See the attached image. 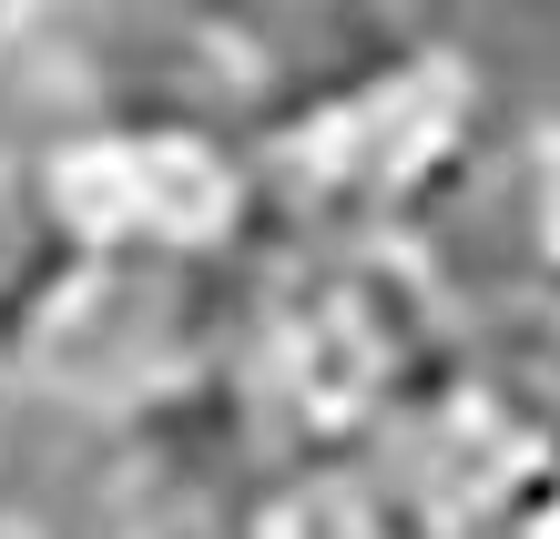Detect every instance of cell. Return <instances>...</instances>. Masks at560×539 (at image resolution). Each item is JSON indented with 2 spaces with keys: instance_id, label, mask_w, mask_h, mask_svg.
Segmentation results:
<instances>
[{
  "instance_id": "4",
  "label": "cell",
  "mask_w": 560,
  "mask_h": 539,
  "mask_svg": "<svg viewBox=\"0 0 560 539\" xmlns=\"http://www.w3.org/2000/svg\"><path fill=\"white\" fill-rule=\"evenodd\" d=\"M214 539H428L377 468H245L224 489Z\"/></svg>"
},
{
  "instance_id": "3",
  "label": "cell",
  "mask_w": 560,
  "mask_h": 539,
  "mask_svg": "<svg viewBox=\"0 0 560 539\" xmlns=\"http://www.w3.org/2000/svg\"><path fill=\"white\" fill-rule=\"evenodd\" d=\"M458 224L489 234V295L500 306H560V113H510L489 184Z\"/></svg>"
},
{
  "instance_id": "2",
  "label": "cell",
  "mask_w": 560,
  "mask_h": 539,
  "mask_svg": "<svg viewBox=\"0 0 560 539\" xmlns=\"http://www.w3.org/2000/svg\"><path fill=\"white\" fill-rule=\"evenodd\" d=\"M469 316L418 245H276L235 306L245 468H368L448 377Z\"/></svg>"
},
{
  "instance_id": "6",
  "label": "cell",
  "mask_w": 560,
  "mask_h": 539,
  "mask_svg": "<svg viewBox=\"0 0 560 539\" xmlns=\"http://www.w3.org/2000/svg\"><path fill=\"white\" fill-rule=\"evenodd\" d=\"M530 539H560V499H550V519H540V529H530Z\"/></svg>"
},
{
  "instance_id": "5",
  "label": "cell",
  "mask_w": 560,
  "mask_h": 539,
  "mask_svg": "<svg viewBox=\"0 0 560 539\" xmlns=\"http://www.w3.org/2000/svg\"><path fill=\"white\" fill-rule=\"evenodd\" d=\"M0 539H103V529L61 519V509H42L31 489H11V479H0Z\"/></svg>"
},
{
  "instance_id": "1",
  "label": "cell",
  "mask_w": 560,
  "mask_h": 539,
  "mask_svg": "<svg viewBox=\"0 0 560 539\" xmlns=\"http://www.w3.org/2000/svg\"><path fill=\"white\" fill-rule=\"evenodd\" d=\"M235 113L285 245H418L479 204L500 72L448 21H224Z\"/></svg>"
}]
</instances>
